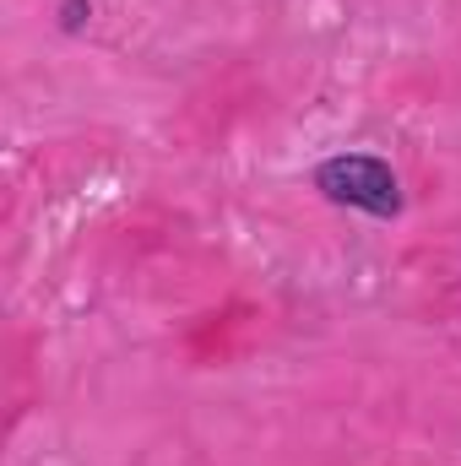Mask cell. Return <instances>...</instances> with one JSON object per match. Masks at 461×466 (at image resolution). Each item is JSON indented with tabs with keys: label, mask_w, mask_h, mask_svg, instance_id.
Instances as JSON below:
<instances>
[{
	"label": "cell",
	"mask_w": 461,
	"mask_h": 466,
	"mask_svg": "<svg viewBox=\"0 0 461 466\" xmlns=\"http://www.w3.org/2000/svg\"><path fill=\"white\" fill-rule=\"evenodd\" d=\"M310 190L343 212L374 218V223H396L407 212V190L402 174L391 168V157L380 152H332L310 168Z\"/></svg>",
	"instance_id": "6da1fadb"
},
{
	"label": "cell",
	"mask_w": 461,
	"mask_h": 466,
	"mask_svg": "<svg viewBox=\"0 0 461 466\" xmlns=\"http://www.w3.org/2000/svg\"><path fill=\"white\" fill-rule=\"evenodd\" d=\"M55 16H60V33H82L93 22V0H60Z\"/></svg>",
	"instance_id": "7a4b0ae2"
}]
</instances>
